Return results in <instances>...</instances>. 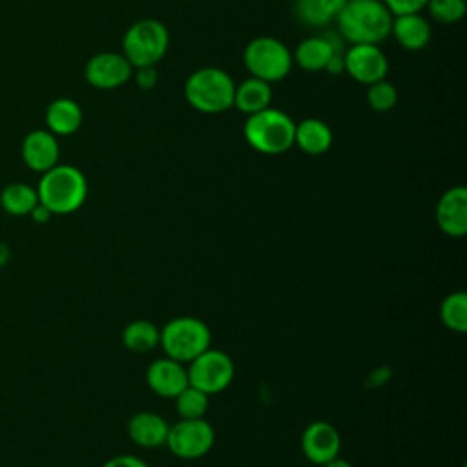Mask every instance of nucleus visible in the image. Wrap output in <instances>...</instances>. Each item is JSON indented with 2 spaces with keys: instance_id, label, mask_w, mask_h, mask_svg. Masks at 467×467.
<instances>
[{
  "instance_id": "ddd939ff",
  "label": "nucleus",
  "mask_w": 467,
  "mask_h": 467,
  "mask_svg": "<svg viewBox=\"0 0 467 467\" xmlns=\"http://www.w3.org/2000/svg\"><path fill=\"white\" fill-rule=\"evenodd\" d=\"M341 447L339 432L328 421H314L301 434V449L306 460L323 465L336 458Z\"/></svg>"
},
{
  "instance_id": "2f4dec72",
  "label": "nucleus",
  "mask_w": 467,
  "mask_h": 467,
  "mask_svg": "<svg viewBox=\"0 0 467 467\" xmlns=\"http://www.w3.org/2000/svg\"><path fill=\"white\" fill-rule=\"evenodd\" d=\"M323 71H327V73H330V75H339V73H343V71H345L343 55H339V53L332 55V58L327 62V66H325Z\"/></svg>"
},
{
  "instance_id": "7c9ffc66",
  "label": "nucleus",
  "mask_w": 467,
  "mask_h": 467,
  "mask_svg": "<svg viewBox=\"0 0 467 467\" xmlns=\"http://www.w3.org/2000/svg\"><path fill=\"white\" fill-rule=\"evenodd\" d=\"M102 467H148L140 458L131 456V454H120L115 458H109Z\"/></svg>"
},
{
  "instance_id": "20e7f679",
  "label": "nucleus",
  "mask_w": 467,
  "mask_h": 467,
  "mask_svg": "<svg viewBox=\"0 0 467 467\" xmlns=\"http://www.w3.org/2000/svg\"><path fill=\"white\" fill-rule=\"evenodd\" d=\"M234 78L221 67H201L184 84L186 102L201 113H223L234 106Z\"/></svg>"
},
{
  "instance_id": "aec40b11",
  "label": "nucleus",
  "mask_w": 467,
  "mask_h": 467,
  "mask_svg": "<svg viewBox=\"0 0 467 467\" xmlns=\"http://www.w3.org/2000/svg\"><path fill=\"white\" fill-rule=\"evenodd\" d=\"M294 144L308 155H321L332 146V130L319 119H305L296 124Z\"/></svg>"
},
{
  "instance_id": "6ab92c4d",
  "label": "nucleus",
  "mask_w": 467,
  "mask_h": 467,
  "mask_svg": "<svg viewBox=\"0 0 467 467\" xmlns=\"http://www.w3.org/2000/svg\"><path fill=\"white\" fill-rule=\"evenodd\" d=\"M334 42L327 36H308L301 40L292 55L296 64L305 71H323L327 62L336 55Z\"/></svg>"
},
{
  "instance_id": "f03ea898",
  "label": "nucleus",
  "mask_w": 467,
  "mask_h": 467,
  "mask_svg": "<svg viewBox=\"0 0 467 467\" xmlns=\"http://www.w3.org/2000/svg\"><path fill=\"white\" fill-rule=\"evenodd\" d=\"M36 193L38 202L51 213L66 215L84 204L88 197V181L78 168L71 164H57L42 173Z\"/></svg>"
},
{
  "instance_id": "f704fd0d",
  "label": "nucleus",
  "mask_w": 467,
  "mask_h": 467,
  "mask_svg": "<svg viewBox=\"0 0 467 467\" xmlns=\"http://www.w3.org/2000/svg\"><path fill=\"white\" fill-rule=\"evenodd\" d=\"M7 259H9V248H7L4 243H0V266H2Z\"/></svg>"
},
{
  "instance_id": "c85d7f7f",
  "label": "nucleus",
  "mask_w": 467,
  "mask_h": 467,
  "mask_svg": "<svg viewBox=\"0 0 467 467\" xmlns=\"http://www.w3.org/2000/svg\"><path fill=\"white\" fill-rule=\"evenodd\" d=\"M381 2L387 5L392 16H398V15L421 13L429 0H381Z\"/></svg>"
},
{
  "instance_id": "f3484780",
  "label": "nucleus",
  "mask_w": 467,
  "mask_h": 467,
  "mask_svg": "<svg viewBox=\"0 0 467 467\" xmlns=\"http://www.w3.org/2000/svg\"><path fill=\"white\" fill-rule=\"evenodd\" d=\"M128 436L140 447L153 449L166 443L168 423L155 412H137L128 421Z\"/></svg>"
},
{
  "instance_id": "c756f323",
  "label": "nucleus",
  "mask_w": 467,
  "mask_h": 467,
  "mask_svg": "<svg viewBox=\"0 0 467 467\" xmlns=\"http://www.w3.org/2000/svg\"><path fill=\"white\" fill-rule=\"evenodd\" d=\"M135 75V84L140 88V89H153L159 82V75H157V69L155 66H142V67H135L133 71Z\"/></svg>"
},
{
  "instance_id": "1a4fd4ad",
  "label": "nucleus",
  "mask_w": 467,
  "mask_h": 467,
  "mask_svg": "<svg viewBox=\"0 0 467 467\" xmlns=\"http://www.w3.org/2000/svg\"><path fill=\"white\" fill-rule=\"evenodd\" d=\"M213 440V429L204 418H181L175 425L168 427L166 445L175 456L184 460H195L204 456L212 449Z\"/></svg>"
},
{
  "instance_id": "72a5a7b5",
  "label": "nucleus",
  "mask_w": 467,
  "mask_h": 467,
  "mask_svg": "<svg viewBox=\"0 0 467 467\" xmlns=\"http://www.w3.org/2000/svg\"><path fill=\"white\" fill-rule=\"evenodd\" d=\"M323 467H352V465H350L347 460H343V458L336 456V458L328 460L327 463H323Z\"/></svg>"
},
{
  "instance_id": "473e14b6",
  "label": "nucleus",
  "mask_w": 467,
  "mask_h": 467,
  "mask_svg": "<svg viewBox=\"0 0 467 467\" xmlns=\"http://www.w3.org/2000/svg\"><path fill=\"white\" fill-rule=\"evenodd\" d=\"M31 217H33V221H36V223H46V221H49V217L53 215L44 204H36L33 210H31V213H29Z\"/></svg>"
},
{
  "instance_id": "4468645a",
  "label": "nucleus",
  "mask_w": 467,
  "mask_h": 467,
  "mask_svg": "<svg viewBox=\"0 0 467 467\" xmlns=\"http://www.w3.org/2000/svg\"><path fill=\"white\" fill-rule=\"evenodd\" d=\"M436 223L451 237H462L467 232V190L463 186H452L440 197Z\"/></svg>"
},
{
  "instance_id": "dca6fc26",
  "label": "nucleus",
  "mask_w": 467,
  "mask_h": 467,
  "mask_svg": "<svg viewBox=\"0 0 467 467\" xmlns=\"http://www.w3.org/2000/svg\"><path fill=\"white\" fill-rule=\"evenodd\" d=\"M390 35H394V38L401 47L409 51H418L429 44L431 26L420 13L398 15V16H392Z\"/></svg>"
},
{
  "instance_id": "b1692460",
  "label": "nucleus",
  "mask_w": 467,
  "mask_h": 467,
  "mask_svg": "<svg viewBox=\"0 0 467 467\" xmlns=\"http://www.w3.org/2000/svg\"><path fill=\"white\" fill-rule=\"evenodd\" d=\"M440 317L449 330L463 334L467 330V294H449L440 305Z\"/></svg>"
},
{
  "instance_id": "9b49d317",
  "label": "nucleus",
  "mask_w": 467,
  "mask_h": 467,
  "mask_svg": "<svg viewBox=\"0 0 467 467\" xmlns=\"http://www.w3.org/2000/svg\"><path fill=\"white\" fill-rule=\"evenodd\" d=\"M345 71L359 84H372L387 77L389 62L378 44H352L345 55Z\"/></svg>"
},
{
  "instance_id": "a211bd4d",
  "label": "nucleus",
  "mask_w": 467,
  "mask_h": 467,
  "mask_svg": "<svg viewBox=\"0 0 467 467\" xmlns=\"http://www.w3.org/2000/svg\"><path fill=\"white\" fill-rule=\"evenodd\" d=\"M82 124V108L67 97L49 102L46 108V126L53 135H71Z\"/></svg>"
},
{
  "instance_id": "39448f33",
  "label": "nucleus",
  "mask_w": 467,
  "mask_h": 467,
  "mask_svg": "<svg viewBox=\"0 0 467 467\" xmlns=\"http://www.w3.org/2000/svg\"><path fill=\"white\" fill-rule=\"evenodd\" d=\"M210 341L212 334L208 325L192 316H181L168 321L161 328L159 337V345L166 356L179 363H190L201 352L210 348Z\"/></svg>"
},
{
  "instance_id": "423d86ee",
  "label": "nucleus",
  "mask_w": 467,
  "mask_h": 467,
  "mask_svg": "<svg viewBox=\"0 0 467 467\" xmlns=\"http://www.w3.org/2000/svg\"><path fill=\"white\" fill-rule=\"evenodd\" d=\"M170 33L161 20L142 18L131 24L122 36V55L133 67L155 66L168 51Z\"/></svg>"
},
{
  "instance_id": "6e6552de",
  "label": "nucleus",
  "mask_w": 467,
  "mask_h": 467,
  "mask_svg": "<svg viewBox=\"0 0 467 467\" xmlns=\"http://www.w3.org/2000/svg\"><path fill=\"white\" fill-rule=\"evenodd\" d=\"M188 385L202 390L204 394H215L224 390L234 379V361L223 350L206 348L190 361Z\"/></svg>"
},
{
  "instance_id": "bb28decb",
  "label": "nucleus",
  "mask_w": 467,
  "mask_h": 467,
  "mask_svg": "<svg viewBox=\"0 0 467 467\" xmlns=\"http://www.w3.org/2000/svg\"><path fill=\"white\" fill-rule=\"evenodd\" d=\"M431 16L441 24H454L467 13V0H429L425 5Z\"/></svg>"
},
{
  "instance_id": "a878e982",
  "label": "nucleus",
  "mask_w": 467,
  "mask_h": 467,
  "mask_svg": "<svg viewBox=\"0 0 467 467\" xmlns=\"http://www.w3.org/2000/svg\"><path fill=\"white\" fill-rule=\"evenodd\" d=\"M367 102L376 111H389L398 102V91L394 84L381 78L367 86Z\"/></svg>"
},
{
  "instance_id": "412c9836",
  "label": "nucleus",
  "mask_w": 467,
  "mask_h": 467,
  "mask_svg": "<svg viewBox=\"0 0 467 467\" xmlns=\"http://www.w3.org/2000/svg\"><path fill=\"white\" fill-rule=\"evenodd\" d=\"M270 102H272V88L268 82L261 78L250 77L243 80L239 86H235L234 106L246 115H252L268 108Z\"/></svg>"
},
{
  "instance_id": "9d476101",
  "label": "nucleus",
  "mask_w": 467,
  "mask_h": 467,
  "mask_svg": "<svg viewBox=\"0 0 467 467\" xmlns=\"http://www.w3.org/2000/svg\"><path fill=\"white\" fill-rule=\"evenodd\" d=\"M133 75V66L122 53L102 51L93 55L86 67L84 77L89 86L97 89H115L126 84Z\"/></svg>"
},
{
  "instance_id": "393cba45",
  "label": "nucleus",
  "mask_w": 467,
  "mask_h": 467,
  "mask_svg": "<svg viewBox=\"0 0 467 467\" xmlns=\"http://www.w3.org/2000/svg\"><path fill=\"white\" fill-rule=\"evenodd\" d=\"M175 410L182 420H193L202 418L208 410V394L202 390L186 385L175 398Z\"/></svg>"
},
{
  "instance_id": "f257e3e1",
  "label": "nucleus",
  "mask_w": 467,
  "mask_h": 467,
  "mask_svg": "<svg viewBox=\"0 0 467 467\" xmlns=\"http://www.w3.org/2000/svg\"><path fill=\"white\" fill-rule=\"evenodd\" d=\"M336 24L350 44H379L390 35L392 13L381 0H347Z\"/></svg>"
},
{
  "instance_id": "0eeeda50",
  "label": "nucleus",
  "mask_w": 467,
  "mask_h": 467,
  "mask_svg": "<svg viewBox=\"0 0 467 467\" xmlns=\"http://www.w3.org/2000/svg\"><path fill=\"white\" fill-rule=\"evenodd\" d=\"M248 73L265 82L283 80L292 69L290 49L274 36H257L250 40L243 53Z\"/></svg>"
},
{
  "instance_id": "4be33fe9",
  "label": "nucleus",
  "mask_w": 467,
  "mask_h": 467,
  "mask_svg": "<svg viewBox=\"0 0 467 467\" xmlns=\"http://www.w3.org/2000/svg\"><path fill=\"white\" fill-rule=\"evenodd\" d=\"M38 204L36 188L26 182H11L0 193V206L9 215H29L31 210Z\"/></svg>"
},
{
  "instance_id": "5701e85b",
  "label": "nucleus",
  "mask_w": 467,
  "mask_h": 467,
  "mask_svg": "<svg viewBox=\"0 0 467 467\" xmlns=\"http://www.w3.org/2000/svg\"><path fill=\"white\" fill-rule=\"evenodd\" d=\"M161 330L146 319H135L128 323L122 330V343L128 350L135 354H144L159 345Z\"/></svg>"
},
{
  "instance_id": "2eb2a0df",
  "label": "nucleus",
  "mask_w": 467,
  "mask_h": 467,
  "mask_svg": "<svg viewBox=\"0 0 467 467\" xmlns=\"http://www.w3.org/2000/svg\"><path fill=\"white\" fill-rule=\"evenodd\" d=\"M146 383L155 394L175 398L188 385V372L182 363L166 356L150 363L146 368Z\"/></svg>"
},
{
  "instance_id": "cd10ccee",
  "label": "nucleus",
  "mask_w": 467,
  "mask_h": 467,
  "mask_svg": "<svg viewBox=\"0 0 467 467\" xmlns=\"http://www.w3.org/2000/svg\"><path fill=\"white\" fill-rule=\"evenodd\" d=\"M296 13L308 26H325L332 20L319 0H296Z\"/></svg>"
},
{
  "instance_id": "7ed1b4c3",
  "label": "nucleus",
  "mask_w": 467,
  "mask_h": 467,
  "mask_svg": "<svg viewBox=\"0 0 467 467\" xmlns=\"http://www.w3.org/2000/svg\"><path fill=\"white\" fill-rule=\"evenodd\" d=\"M296 122L290 115L275 108H265L248 115L243 135L255 151L265 155H279L294 146Z\"/></svg>"
},
{
  "instance_id": "f8f14e48",
  "label": "nucleus",
  "mask_w": 467,
  "mask_h": 467,
  "mask_svg": "<svg viewBox=\"0 0 467 467\" xmlns=\"http://www.w3.org/2000/svg\"><path fill=\"white\" fill-rule=\"evenodd\" d=\"M20 153L29 170L44 173L58 164L60 148L57 135H53L49 130H33L24 137Z\"/></svg>"
}]
</instances>
